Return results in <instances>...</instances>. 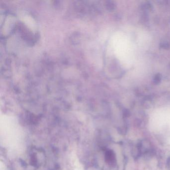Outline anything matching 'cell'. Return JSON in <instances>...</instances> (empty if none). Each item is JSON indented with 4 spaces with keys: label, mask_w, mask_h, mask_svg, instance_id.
I'll list each match as a JSON object with an SVG mask.
<instances>
[{
    "label": "cell",
    "mask_w": 170,
    "mask_h": 170,
    "mask_svg": "<svg viewBox=\"0 0 170 170\" xmlns=\"http://www.w3.org/2000/svg\"><path fill=\"white\" fill-rule=\"evenodd\" d=\"M154 82L156 84L159 83L161 81V76L160 75L158 74L155 77L154 80Z\"/></svg>",
    "instance_id": "6da1fadb"
},
{
    "label": "cell",
    "mask_w": 170,
    "mask_h": 170,
    "mask_svg": "<svg viewBox=\"0 0 170 170\" xmlns=\"http://www.w3.org/2000/svg\"><path fill=\"white\" fill-rule=\"evenodd\" d=\"M162 47H164V48H166V47H168L169 46H168V44L164 43V44H162Z\"/></svg>",
    "instance_id": "7a4b0ae2"
}]
</instances>
